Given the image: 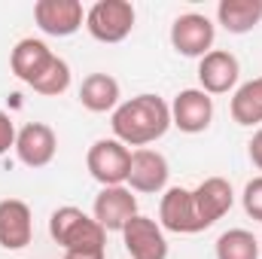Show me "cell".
Wrapping results in <instances>:
<instances>
[{"instance_id": "1", "label": "cell", "mask_w": 262, "mask_h": 259, "mask_svg": "<svg viewBox=\"0 0 262 259\" xmlns=\"http://www.w3.org/2000/svg\"><path fill=\"white\" fill-rule=\"evenodd\" d=\"M113 137L122 140L125 146H149L159 137H165V131L171 128V104L159 95H134L128 101H122L113 116Z\"/></svg>"}, {"instance_id": "2", "label": "cell", "mask_w": 262, "mask_h": 259, "mask_svg": "<svg viewBox=\"0 0 262 259\" xmlns=\"http://www.w3.org/2000/svg\"><path fill=\"white\" fill-rule=\"evenodd\" d=\"M49 235L58 247H64V253H104L107 244V232L98 226V220L73 204L52 210Z\"/></svg>"}, {"instance_id": "3", "label": "cell", "mask_w": 262, "mask_h": 259, "mask_svg": "<svg viewBox=\"0 0 262 259\" xmlns=\"http://www.w3.org/2000/svg\"><path fill=\"white\" fill-rule=\"evenodd\" d=\"M134 6L128 0H98L85 9V31L98 43H122L134 31Z\"/></svg>"}, {"instance_id": "4", "label": "cell", "mask_w": 262, "mask_h": 259, "mask_svg": "<svg viewBox=\"0 0 262 259\" xmlns=\"http://www.w3.org/2000/svg\"><path fill=\"white\" fill-rule=\"evenodd\" d=\"M85 168L101 186H125L131 168V149L116 137H101L89 146Z\"/></svg>"}, {"instance_id": "5", "label": "cell", "mask_w": 262, "mask_h": 259, "mask_svg": "<svg viewBox=\"0 0 262 259\" xmlns=\"http://www.w3.org/2000/svg\"><path fill=\"white\" fill-rule=\"evenodd\" d=\"M213 40H216V28L201 12H183L171 25V46L183 58H204L213 49Z\"/></svg>"}, {"instance_id": "6", "label": "cell", "mask_w": 262, "mask_h": 259, "mask_svg": "<svg viewBox=\"0 0 262 259\" xmlns=\"http://www.w3.org/2000/svg\"><path fill=\"white\" fill-rule=\"evenodd\" d=\"M168 177H171V165L159 149H152V146L131 149V168H128V180H125V186L131 192L159 195L168 189Z\"/></svg>"}, {"instance_id": "7", "label": "cell", "mask_w": 262, "mask_h": 259, "mask_svg": "<svg viewBox=\"0 0 262 259\" xmlns=\"http://www.w3.org/2000/svg\"><path fill=\"white\" fill-rule=\"evenodd\" d=\"M159 226L165 232H174V235H198V232H204V223H201V217L195 210V201H192V189L168 186L162 192Z\"/></svg>"}, {"instance_id": "8", "label": "cell", "mask_w": 262, "mask_h": 259, "mask_svg": "<svg viewBox=\"0 0 262 259\" xmlns=\"http://www.w3.org/2000/svg\"><path fill=\"white\" fill-rule=\"evenodd\" d=\"M92 217L104 232H122L128 220L137 217V195L128 186H101L92 204Z\"/></svg>"}, {"instance_id": "9", "label": "cell", "mask_w": 262, "mask_h": 259, "mask_svg": "<svg viewBox=\"0 0 262 259\" xmlns=\"http://www.w3.org/2000/svg\"><path fill=\"white\" fill-rule=\"evenodd\" d=\"M34 21L49 37H73L85 25V9L79 0H37Z\"/></svg>"}, {"instance_id": "10", "label": "cell", "mask_w": 262, "mask_h": 259, "mask_svg": "<svg viewBox=\"0 0 262 259\" xmlns=\"http://www.w3.org/2000/svg\"><path fill=\"white\" fill-rule=\"evenodd\" d=\"M58 153V137L46 122H28L15 134V156L25 168H46Z\"/></svg>"}, {"instance_id": "11", "label": "cell", "mask_w": 262, "mask_h": 259, "mask_svg": "<svg viewBox=\"0 0 262 259\" xmlns=\"http://www.w3.org/2000/svg\"><path fill=\"white\" fill-rule=\"evenodd\" d=\"M213 122V98L201 89H183L171 104V125L183 134H201Z\"/></svg>"}, {"instance_id": "12", "label": "cell", "mask_w": 262, "mask_h": 259, "mask_svg": "<svg viewBox=\"0 0 262 259\" xmlns=\"http://www.w3.org/2000/svg\"><path fill=\"white\" fill-rule=\"evenodd\" d=\"M122 241H125V250L131 259H168L165 229L143 213L128 220V226L122 229Z\"/></svg>"}, {"instance_id": "13", "label": "cell", "mask_w": 262, "mask_h": 259, "mask_svg": "<svg viewBox=\"0 0 262 259\" xmlns=\"http://www.w3.org/2000/svg\"><path fill=\"white\" fill-rule=\"evenodd\" d=\"M238 76H241V64L226 49H210L204 58H198V82L201 92L207 95H226L238 89Z\"/></svg>"}, {"instance_id": "14", "label": "cell", "mask_w": 262, "mask_h": 259, "mask_svg": "<svg viewBox=\"0 0 262 259\" xmlns=\"http://www.w3.org/2000/svg\"><path fill=\"white\" fill-rule=\"evenodd\" d=\"M34 235V217L31 207L21 198H3L0 201V247L3 250H25Z\"/></svg>"}, {"instance_id": "15", "label": "cell", "mask_w": 262, "mask_h": 259, "mask_svg": "<svg viewBox=\"0 0 262 259\" xmlns=\"http://www.w3.org/2000/svg\"><path fill=\"white\" fill-rule=\"evenodd\" d=\"M55 58H58V55H55L43 40H37V37H25V40H18V43L12 46L9 67H12V73H15L25 85H34V82L52 67Z\"/></svg>"}, {"instance_id": "16", "label": "cell", "mask_w": 262, "mask_h": 259, "mask_svg": "<svg viewBox=\"0 0 262 259\" xmlns=\"http://www.w3.org/2000/svg\"><path fill=\"white\" fill-rule=\"evenodd\" d=\"M192 201H195V210L204 223V229H210L216 220H223L232 210L235 192H232V183L226 177H207L192 189Z\"/></svg>"}, {"instance_id": "17", "label": "cell", "mask_w": 262, "mask_h": 259, "mask_svg": "<svg viewBox=\"0 0 262 259\" xmlns=\"http://www.w3.org/2000/svg\"><path fill=\"white\" fill-rule=\"evenodd\" d=\"M122 89L119 79L110 73H89L79 85V104L89 113H113L122 101Z\"/></svg>"}, {"instance_id": "18", "label": "cell", "mask_w": 262, "mask_h": 259, "mask_svg": "<svg viewBox=\"0 0 262 259\" xmlns=\"http://www.w3.org/2000/svg\"><path fill=\"white\" fill-rule=\"evenodd\" d=\"M216 21L229 34H250L262 21V0H220Z\"/></svg>"}, {"instance_id": "19", "label": "cell", "mask_w": 262, "mask_h": 259, "mask_svg": "<svg viewBox=\"0 0 262 259\" xmlns=\"http://www.w3.org/2000/svg\"><path fill=\"white\" fill-rule=\"evenodd\" d=\"M229 110H232V119L238 125H244V128L259 125L262 122V76H253V79H247V82H241L235 89Z\"/></svg>"}, {"instance_id": "20", "label": "cell", "mask_w": 262, "mask_h": 259, "mask_svg": "<svg viewBox=\"0 0 262 259\" xmlns=\"http://www.w3.org/2000/svg\"><path fill=\"white\" fill-rule=\"evenodd\" d=\"M259 238L247 229H229L216 238V259H259Z\"/></svg>"}, {"instance_id": "21", "label": "cell", "mask_w": 262, "mask_h": 259, "mask_svg": "<svg viewBox=\"0 0 262 259\" xmlns=\"http://www.w3.org/2000/svg\"><path fill=\"white\" fill-rule=\"evenodd\" d=\"M37 95H46V98H58V95H64L67 89H70V64H67L64 58L58 55L52 67L31 85Z\"/></svg>"}, {"instance_id": "22", "label": "cell", "mask_w": 262, "mask_h": 259, "mask_svg": "<svg viewBox=\"0 0 262 259\" xmlns=\"http://www.w3.org/2000/svg\"><path fill=\"white\" fill-rule=\"evenodd\" d=\"M241 204H244V210H247V217H250V220L262 223V174H259V177H253V180L244 186Z\"/></svg>"}, {"instance_id": "23", "label": "cell", "mask_w": 262, "mask_h": 259, "mask_svg": "<svg viewBox=\"0 0 262 259\" xmlns=\"http://www.w3.org/2000/svg\"><path fill=\"white\" fill-rule=\"evenodd\" d=\"M15 122L9 119V113H3L0 110V156L3 153H9V149H15Z\"/></svg>"}, {"instance_id": "24", "label": "cell", "mask_w": 262, "mask_h": 259, "mask_svg": "<svg viewBox=\"0 0 262 259\" xmlns=\"http://www.w3.org/2000/svg\"><path fill=\"white\" fill-rule=\"evenodd\" d=\"M247 153H250V162L256 165V171H262V128L250 137V143H247Z\"/></svg>"}, {"instance_id": "25", "label": "cell", "mask_w": 262, "mask_h": 259, "mask_svg": "<svg viewBox=\"0 0 262 259\" xmlns=\"http://www.w3.org/2000/svg\"><path fill=\"white\" fill-rule=\"evenodd\" d=\"M259 250H262V238H259Z\"/></svg>"}]
</instances>
